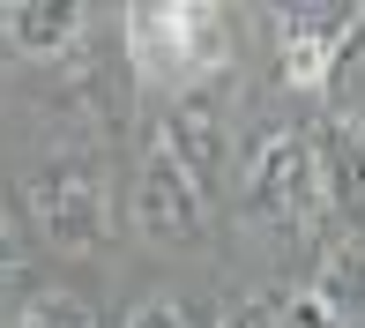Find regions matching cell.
Returning <instances> with one entry per match:
<instances>
[{"label": "cell", "mask_w": 365, "mask_h": 328, "mask_svg": "<svg viewBox=\"0 0 365 328\" xmlns=\"http://www.w3.org/2000/svg\"><path fill=\"white\" fill-rule=\"evenodd\" d=\"M313 172H321V202L328 209H358L365 202V135H358V120H328V135L313 142Z\"/></svg>", "instance_id": "ba28073f"}, {"label": "cell", "mask_w": 365, "mask_h": 328, "mask_svg": "<svg viewBox=\"0 0 365 328\" xmlns=\"http://www.w3.org/2000/svg\"><path fill=\"white\" fill-rule=\"evenodd\" d=\"M313 299H321L336 321L365 306V246H358V239L328 246V261H321V284H313Z\"/></svg>", "instance_id": "9c48e42d"}, {"label": "cell", "mask_w": 365, "mask_h": 328, "mask_svg": "<svg viewBox=\"0 0 365 328\" xmlns=\"http://www.w3.org/2000/svg\"><path fill=\"white\" fill-rule=\"evenodd\" d=\"M157 150L202 187V202L224 187V172H231V127H224V105H217V82H209V90H179L172 105H164Z\"/></svg>", "instance_id": "3957f363"}, {"label": "cell", "mask_w": 365, "mask_h": 328, "mask_svg": "<svg viewBox=\"0 0 365 328\" xmlns=\"http://www.w3.org/2000/svg\"><path fill=\"white\" fill-rule=\"evenodd\" d=\"M30 217L60 254H97L112 239V202H105V172L90 157H45L30 172Z\"/></svg>", "instance_id": "7a4b0ae2"}, {"label": "cell", "mask_w": 365, "mask_h": 328, "mask_svg": "<svg viewBox=\"0 0 365 328\" xmlns=\"http://www.w3.org/2000/svg\"><path fill=\"white\" fill-rule=\"evenodd\" d=\"M224 328H284V306L276 299H239V306H224Z\"/></svg>", "instance_id": "8fae6325"}, {"label": "cell", "mask_w": 365, "mask_h": 328, "mask_svg": "<svg viewBox=\"0 0 365 328\" xmlns=\"http://www.w3.org/2000/svg\"><path fill=\"white\" fill-rule=\"evenodd\" d=\"M358 23H365V15H351V8H298V15H284V60H276L284 82H291V90H321L336 45L351 38Z\"/></svg>", "instance_id": "8992f818"}, {"label": "cell", "mask_w": 365, "mask_h": 328, "mask_svg": "<svg viewBox=\"0 0 365 328\" xmlns=\"http://www.w3.org/2000/svg\"><path fill=\"white\" fill-rule=\"evenodd\" d=\"M246 194L254 209L269 217H291V224H313L321 217V172H313V135H269L246 164Z\"/></svg>", "instance_id": "277c9868"}, {"label": "cell", "mask_w": 365, "mask_h": 328, "mask_svg": "<svg viewBox=\"0 0 365 328\" xmlns=\"http://www.w3.org/2000/svg\"><path fill=\"white\" fill-rule=\"evenodd\" d=\"M284 328H343L336 314H328V306L321 299H313V291H298V299L284 306Z\"/></svg>", "instance_id": "7c38bea8"}, {"label": "cell", "mask_w": 365, "mask_h": 328, "mask_svg": "<svg viewBox=\"0 0 365 328\" xmlns=\"http://www.w3.org/2000/svg\"><path fill=\"white\" fill-rule=\"evenodd\" d=\"M23 269V239H15V217L0 209V276H15Z\"/></svg>", "instance_id": "5bb4252c"}, {"label": "cell", "mask_w": 365, "mask_h": 328, "mask_svg": "<svg viewBox=\"0 0 365 328\" xmlns=\"http://www.w3.org/2000/svg\"><path fill=\"white\" fill-rule=\"evenodd\" d=\"M127 328H187V314H179L172 299H149V306H135V321Z\"/></svg>", "instance_id": "4fadbf2b"}, {"label": "cell", "mask_w": 365, "mask_h": 328, "mask_svg": "<svg viewBox=\"0 0 365 328\" xmlns=\"http://www.w3.org/2000/svg\"><path fill=\"white\" fill-rule=\"evenodd\" d=\"M82 23H90V15H82L75 0H15L8 8V45L30 53V60H60V53H75Z\"/></svg>", "instance_id": "52a82bcc"}, {"label": "cell", "mask_w": 365, "mask_h": 328, "mask_svg": "<svg viewBox=\"0 0 365 328\" xmlns=\"http://www.w3.org/2000/svg\"><path fill=\"white\" fill-rule=\"evenodd\" d=\"M135 224L149 239H194L202 232V187H194L164 150H149L135 164Z\"/></svg>", "instance_id": "5b68a950"}, {"label": "cell", "mask_w": 365, "mask_h": 328, "mask_svg": "<svg viewBox=\"0 0 365 328\" xmlns=\"http://www.w3.org/2000/svg\"><path fill=\"white\" fill-rule=\"evenodd\" d=\"M127 23V68H135L149 90H209L224 68H231V15L224 8H164V0H142V8L120 15Z\"/></svg>", "instance_id": "6da1fadb"}, {"label": "cell", "mask_w": 365, "mask_h": 328, "mask_svg": "<svg viewBox=\"0 0 365 328\" xmlns=\"http://www.w3.org/2000/svg\"><path fill=\"white\" fill-rule=\"evenodd\" d=\"M15 328H97V321H90L82 299H68V291H38V299L15 314Z\"/></svg>", "instance_id": "30bf717a"}]
</instances>
